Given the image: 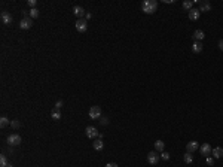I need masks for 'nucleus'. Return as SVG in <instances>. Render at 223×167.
I'll list each match as a JSON object with an SVG mask.
<instances>
[{
  "mask_svg": "<svg viewBox=\"0 0 223 167\" xmlns=\"http://www.w3.org/2000/svg\"><path fill=\"white\" fill-rule=\"evenodd\" d=\"M61 106H63V100H58L55 103V109H61Z\"/></svg>",
  "mask_w": 223,
  "mask_h": 167,
  "instance_id": "nucleus-30",
  "label": "nucleus"
},
{
  "mask_svg": "<svg viewBox=\"0 0 223 167\" xmlns=\"http://www.w3.org/2000/svg\"><path fill=\"white\" fill-rule=\"evenodd\" d=\"M183 160H184V163H186V164H190V163L194 161V157H192V154H190V152H186V154L183 155Z\"/></svg>",
  "mask_w": 223,
  "mask_h": 167,
  "instance_id": "nucleus-20",
  "label": "nucleus"
},
{
  "mask_svg": "<svg viewBox=\"0 0 223 167\" xmlns=\"http://www.w3.org/2000/svg\"><path fill=\"white\" fill-rule=\"evenodd\" d=\"M202 43L201 42H194V45H192V51H194L195 54H199L201 51H202Z\"/></svg>",
  "mask_w": 223,
  "mask_h": 167,
  "instance_id": "nucleus-18",
  "label": "nucleus"
},
{
  "mask_svg": "<svg viewBox=\"0 0 223 167\" xmlns=\"http://www.w3.org/2000/svg\"><path fill=\"white\" fill-rule=\"evenodd\" d=\"M161 158L167 161V160H170V154L168 152H161Z\"/></svg>",
  "mask_w": 223,
  "mask_h": 167,
  "instance_id": "nucleus-26",
  "label": "nucleus"
},
{
  "mask_svg": "<svg viewBox=\"0 0 223 167\" xmlns=\"http://www.w3.org/2000/svg\"><path fill=\"white\" fill-rule=\"evenodd\" d=\"M158 9V2L156 0H144L141 3V10L144 14H153Z\"/></svg>",
  "mask_w": 223,
  "mask_h": 167,
  "instance_id": "nucleus-1",
  "label": "nucleus"
},
{
  "mask_svg": "<svg viewBox=\"0 0 223 167\" xmlns=\"http://www.w3.org/2000/svg\"><path fill=\"white\" fill-rule=\"evenodd\" d=\"M73 14L78 17V20H80V18H83L87 14H85V9L82 8V6H75L73 8Z\"/></svg>",
  "mask_w": 223,
  "mask_h": 167,
  "instance_id": "nucleus-11",
  "label": "nucleus"
},
{
  "mask_svg": "<svg viewBox=\"0 0 223 167\" xmlns=\"http://www.w3.org/2000/svg\"><path fill=\"white\" fill-rule=\"evenodd\" d=\"M92 148H94L95 151H101V149L104 148V142H103V140H101L100 137L95 139V140L92 142Z\"/></svg>",
  "mask_w": 223,
  "mask_h": 167,
  "instance_id": "nucleus-13",
  "label": "nucleus"
},
{
  "mask_svg": "<svg viewBox=\"0 0 223 167\" xmlns=\"http://www.w3.org/2000/svg\"><path fill=\"white\" fill-rule=\"evenodd\" d=\"M0 20L3 24H6V26H10L12 24V15H10L9 12H2V15H0Z\"/></svg>",
  "mask_w": 223,
  "mask_h": 167,
  "instance_id": "nucleus-10",
  "label": "nucleus"
},
{
  "mask_svg": "<svg viewBox=\"0 0 223 167\" xmlns=\"http://www.w3.org/2000/svg\"><path fill=\"white\" fill-rule=\"evenodd\" d=\"M219 49H220V51H223V39L219 40Z\"/></svg>",
  "mask_w": 223,
  "mask_h": 167,
  "instance_id": "nucleus-32",
  "label": "nucleus"
},
{
  "mask_svg": "<svg viewBox=\"0 0 223 167\" xmlns=\"http://www.w3.org/2000/svg\"><path fill=\"white\" fill-rule=\"evenodd\" d=\"M164 148H165L164 140H156L155 142V151L156 152H164Z\"/></svg>",
  "mask_w": 223,
  "mask_h": 167,
  "instance_id": "nucleus-16",
  "label": "nucleus"
},
{
  "mask_svg": "<svg viewBox=\"0 0 223 167\" xmlns=\"http://www.w3.org/2000/svg\"><path fill=\"white\" fill-rule=\"evenodd\" d=\"M192 6H194V2H190V0H184L183 2V9H186L187 12L192 9Z\"/></svg>",
  "mask_w": 223,
  "mask_h": 167,
  "instance_id": "nucleus-21",
  "label": "nucleus"
},
{
  "mask_svg": "<svg viewBox=\"0 0 223 167\" xmlns=\"http://www.w3.org/2000/svg\"><path fill=\"white\" fill-rule=\"evenodd\" d=\"M33 27V20L30 18V17H25V18H22L20 21V29L21 30H29Z\"/></svg>",
  "mask_w": 223,
  "mask_h": 167,
  "instance_id": "nucleus-5",
  "label": "nucleus"
},
{
  "mask_svg": "<svg viewBox=\"0 0 223 167\" xmlns=\"http://www.w3.org/2000/svg\"><path fill=\"white\" fill-rule=\"evenodd\" d=\"M101 117V108L100 106H92L89 109V118L91 119H98Z\"/></svg>",
  "mask_w": 223,
  "mask_h": 167,
  "instance_id": "nucleus-7",
  "label": "nucleus"
},
{
  "mask_svg": "<svg viewBox=\"0 0 223 167\" xmlns=\"http://www.w3.org/2000/svg\"><path fill=\"white\" fill-rule=\"evenodd\" d=\"M0 166L2 167H8V160H6V155H0Z\"/></svg>",
  "mask_w": 223,
  "mask_h": 167,
  "instance_id": "nucleus-24",
  "label": "nucleus"
},
{
  "mask_svg": "<svg viewBox=\"0 0 223 167\" xmlns=\"http://www.w3.org/2000/svg\"><path fill=\"white\" fill-rule=\"evenodd\" d=\"M29 17L31 18V20H34V18H37L39 17V10L36 9V8H33V9L29 10Z\"/></svg>",
  "mask_w": 223,
  "mask_h": 167,
  "instance_id": "nucleus-19",
  "label": "nucleus"
},
{
  "mask_svg": "<svg viewBox=\"0 0 223 167\" xmlns=\"http://www.w3.org/2000/svg\"><path fill=\"white\" fill-rule=\"evenodd\" d=\"M9 124H10V122H9V119L6 118V117H2V118H0V127H2V128L8 127Z\"/></svg>",
  "mask_w": 223,
  "mask_h": 167,
  "instance_id": "nucleus-23",
  "label": "nucleus"
},
{
  "mask_svg": "<svg viewBox=\"0 0 223 167\" xmlns=\"http://www.w3.org/2000/svg\"><path fill=\"white\" fill-rule=\"evenodd\" d=\"M199 152H201V155H204V157H208V155H211V146L208 145V143H202L201 145V148H199Z\"/></svg>",
  "mask_w": 223,
  "mask_h": 167,
  "instance_id": "nucleus-8",
  "label": "nucleus"
},
{
  "mask_svg": "<svg viewBox=\"0 0 223 167\" xmlns=\"http://www.w3.org/2000/svg\"><path fill=\"white\" fill-rule=\"evenodd\" d=\"M76 30L80 31V33H85L88 30V21L87 18H80V20L76 21Z\"/></svg>",
  "mask_w": 223,
  "mask_h": 167,
  "instance_id": "nucleus-4",
  "label": "nucleus"
},
{
  "mask_svg": "<svg viewBox=\"0 0 223 167\" xmlns=\"http://www.w3.org/2000/svg\"><path fill=\"white\" fill-rule=\"evenodd\" d=\"M187 15H189V20L190 21H196V20H199L201 12H199V9H196V8H192V9L187 12Z\"/></svg>",
  "mask_w": 223,
  "mask_h": 167,
  "instance_id": "nucleus-9",
  "label": "nucleus"
},
{
  "mask_svg": "<svg viewBox=\"0 0 223 167\" xmlns=\"http://www.w3.org/2000/svg\"><path fill=\"white\" fill-rule=\"evenodd\" d=\"M208 10H211V5H210L208 2H201V5H199V12H208Z\"/></svg>",
  "mask_w": 223,
  "mask_h": 167,
  "instance_id": "nucleus-15",
  "label": "nucleus"
},
{
  "mask_svg": "<svg viewBox=\"0 0 223 167\" xmlns=\"http://www.w3.org/2000/svg\"><path fill=\"white\" fill-rule=\"evenodd\" d=\"M104 167H117V164H116V163H107Z\"/></svg>",
  "mask_w": 223,
  "mask_h": 167,
  "instance_id": "nucleus-31",
  "label": "nucleus"
},
{
  "mask_svg": "<svg viewBox=\"0 0 223 167\" xmlns=\"http://www.w3.org/2000/svg\"><path fill=\"white\" fill-rule=\"evenodd\" d=\"M100 124H101V125H107V124H109V118H101L100 119Z\"/></svg>",
  "mask_w": 223,
  "mask_h": 167,
  "instance_id": "nucleus-28",
  "label": "nucleus"
},
{
  "mask_svg": "<svg viewBox=\"0 0 223 167\" xmlns=\"http://www.w3.org/2000/svg\"><path fill=\"white\" fill-rule=\"evenodd\" d=\"M204 38H205V33H204L202 30H195V31H194V39H195V42H201Z\"/></svg>",
  "mask_w": 223,
  "mask_h": 167,
  "instance_id": "nucleus-14",
  "label": "nucleus"
},
{
  "mask_svg": "<svg viewBox=\"0 0 223 167\" xmlns=\"http://www.w3.org/2000/svg\"><path fill=\"white\" fill-rule=\"evenodd\" d=\"M198 148H199V143H198L196 140H192V142H189V143L186 145V149H187V152H190V154H192V152H195Z\"/></svg>",
  "mask_w": 223,
  "mask_h": 167,
  "instance_id": "nucleus-12",
  "label": "nucleus"
},
{
  "mask_svg": "<svg viewBox=\"0 0 223 167\" xmlns=\"http://www.w3.org/2000/svg\"><path fill=\"white\" fill-rule=\"evenodd\" d=\"M36 3H37L36 0H29V2H27V5H29V6H30V8H31V9H33V8L36 6Z\"/></svg>",
  "mask_w": 223,
  "mask_h": 167,
  "instance_id": "nucleus-27",
  "label": "nucleus"
},
{
  "mask_svg": "<svg viewBox=\"0 0 223 167\" xmlns=\"http://www.w3.org/2000/svg\"><path fill=\"white\" fill-rule=\"evenodd\" d=\"M85 133H87V137H89V139L101 137V136H100V133H98V130H97L95 127H92V125H89V127H87V130H85Z\"/></svg>",
  "mask_w": 223,
  "mask_h": 167,
  "instance_id": "nucleus-6",
  "label": "nucleus"
},
{
  "mask_svg": "<svg viewBox=\"0 0 223 167\" xmlns=\"http://www.w3.org/2000/svg\"><path fill=\"white\" fill-rule=\"evenodd\" d=\"M51 117H52V119H55V121H58V119L61 118V113H60V109H54V110H52V113H51Z\"/></svg>",
  "mask_w": 223,
  "mask_h": 167,
  "instance_id": "nucleus-22",
  "label": "nucleus"
},
{
  "mask_svg": "<svg viewBox=\"0 0 223 167\" xmlns=\"http://www.w3.org/2000/svg\"><path fill=\"white\" fill-rule=\"evenodd\" d=\"M159 158H161V155H158L156 151H150V152L147 154V163L152 164V166H155V164H158Z\"/></svg>",
  "mask_w": 223,
  "mask_h": 167,
  "instance_id": "nucleus-3",
  "label": "nucleus"
},
{
  "mask_svg": "<svg viewBox=\"0 0 223 167\" xmlns=\"http://www.w3.org/2000/svg\"><path fill=\"white\" fill-rule=\"evenodd\" d=\"M20 121H10V127L12 128H15V130H17V128H20Z\"/></svg>",
  "mask_w": 223,
  "mask_h": 167,
  "instance_id": "nucleus-25",
  "label": "nucleus"
},
{
  "mask_svg": "<svg viewBox=\"0 0 223 167\" xmlns=\"http://www.w3.org/2000/svg\"><path fill=\"white\" fill-rule=\"evenodd\" d=\"M207 164H208V166H213V164H214V160L211 157H207Z\"/></svg>",
  "mask_w": 223,
  "mask_h": 167,
  "instance_id": "nucleus-29",
  "label": "nucleus"
},
{
  "mask_svg": "<svg viewBox=\"0 0 223 167\" xmlns=\"http://www.w3.org/2000/svg\"><path fill=\"white\" fill-rule=\"evenodd\" d=\"M8 143H9L10 146H18L21 143V136L20 134H17V133H12V134H9L8 136Z\"/></svg>",
  "mask_w": 223,
  "mask_h": 167,
  "instance_id": "nucleus-2",
  "label": "nucleus"
},
{
  "mask_svg": "<svg viewBox=\"0 0 223 167\" xmlns=\"http://www.w3.org/2000/svg\"><path fill=\"white\" fill-rule=\"evenodd\" d=\"M211 154H213V157H214V158H222V157H223V148H220V146L214 148Z\"/></svg>",
  "mask_w": 223,
  "mask_h": 167,
  "instance_id": "nucleus-17",
  "label": "nucleus"
}]
</instances>
